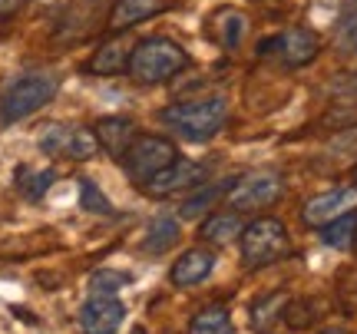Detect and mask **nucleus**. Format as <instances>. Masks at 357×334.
I'll return each mask as SVG.
<instances>
[{
    "label": "nucleus",
    "mask_w": 357,
    "mask_h": 334,
    "mask_svg": "<svg viewBox=\"0 0 357 334\" xmlns=\"http://www.w3.org/2000/svg\"><path fill=\"white\" fill-rule=\"evenodd\" d=\"M162 123L189 142H205L218 136L229 123V103L222 96H202V100H182L162 109Z\"/></svg>",
    "instance_id": "1"
},
{
    "label": "nucleus",
    "mask_w": 357,
    "mask_h": 334,
    "mask_svg": "<svg viewBox=\"0 0 357 334\" xmlns=\"http://www.w3.org/2000/svg\"><path fill=\"white\" fill-rule=\"evenodd\" d=\"M185 66H189V53L182 50L176 40L149 37L132 47L126 73L142 86H159V83H169L172 77H178Z\"/></svg>",
    "instance_id": "2"
},
{
    "label": "nucleus",
    "mask_w": 357,
    "mask_h": 334,
    "mask_svg": "<svg viewBox=\"0 0 357 334\" xmlns=\"http://www.w3.org/2000/svg\"><path fill=\"white\" fill-rule=\"evenodd\" d=\"M242 258L248 268H265V265H275L291 252V238H288V229L284 222L271 219V215H261V219L248 222L242 229Z\"/></svg>",
    "instance_id": "3"
},
{
    "label": "nucleus",
    "mask_w": 357,
    "mask_h": 334,
    "mask_svg": "<svg viewBox=\"0 0 357 334\" xmlns=\"http://www.w3.org/2000/svg\"><path fill=\"white\" fill-rule=\"evenodd\" d=\"M56 77L53 73H26V77H17L3 90V100H0V116L3 123H17V119H26L37 109L50 103L56 96Z\"/></svg>",
    "instance_id": "4"
},
{
    "label": "nucleus",
    "mask_w": 357,
    "mask_h": 334,
    "mask_svg": "<svg viewBox=\"0 0 357 334\" xmlns=\"http://www.w3.org/2000/svg\"><path fill=\"white\" fill-rule=\"evenodd\" d=\"M178 159L176 146L166 139V136H136L132 146L123 155V166L136 182H149L155 172H162L166 166H172Z\"/></svg>",
    "instance_id": "5"
},
{
    "label": "nucleus",
    "mask_w": 357,
    "mask_h": 334,
    "mask_svg": "<svg viewBox=\"0 0 357 334\" xmlns=\"http://www.w3.org/2000/svg\"><path fill=\"white\" fill-rule=\"evenodd\" d=\"M37 142L47 155H63V159H77V162H86L100 153V139L93 129L66 126V123H47Z\"/></svg>",
    "instance_id": "6"
},
{
    "label": "nucleus",
    "mask_w": 357,
    "mask_h": 334,
    "mask_svg": "<svg viewBox=\"0 0 357 334\" xmlns=\"http://www.w3.org/2000/svg\"><path fill=\"white\" fill-rule=\"evenodd\" d=\"M284 192V179L278 172H252L245 179L231 182L225 206H231L235 212H258L265 206H275Z\"/></svg>",
    "instance_id": "7"
},
{
    "label": "nucleus",
    "mask_w": 357,
    "mask_h": 334,
    "mask_svg": "<svg viewBox=\"0 0 357 334\" xmlns=\"http://www.w3.org/2000/svg\"><path fill=\"white\" fill-rule=\"evenodd\" d=\"M205 182V166L202 162H192V159H176L172 166H166L162 172H155L149 182H142V189L155 199H169V195L189 192L199 189Z\"/></svg>",
    "instance_id": "8"
},
{
    "label": "nucleus",
    "mask_w": 357,
    "mask_h": 334,
    "mask_svg": "<svg viewBox=\"0 0 357 334\" xmlns=\"http://www.w3.org/2000/svg\"><path fill=\"white\" fill-rule=\"evenodd\" d=\"M271 50H278L281 63L291 66V70H298V66H307L314 56H318L321 50V40L318 33H311V30H305V26H291V30H284L281 37H271L261 43V56Z\"/></svg>",
    "instance_id": "9"
},
{
    "label": "nucleus",
    "mask_w": 357,
    "mask_h": 334,
    "mask_svg": "<svg viewBox=\"0 0 357 334\" xmlns=\"http://www.w3.org/2000/svg\"><path fill=\"white\" fill-rule=\"evenodd\" d=\"M354 206H357V185H351V189H331V192L307 199L305 208H301V219L311 229H324L328 222L354 212Z\"/></svg>",
    "instance_id": "10"
},
{
    "label": "nucleus",
    "mask_w": 357,
    "mask_h": 334,
    "mask_svg": "<svg viewBox=\"0 0 357 334\" xmlns=\"http://www.w3.org/2000/svg\"><path fill=\"white\" fill-rule=\"evenodd\" d=\"M123 301L116 295H89V301L79 311V321L86 334H116L123 324Z\"/></svg>",
    "instance_id": "11"
},
{
    "label": "nucleus",
    "mask_w": 357,
    "mask_h": 334,
    "mask_svg": "<svg viewBox=\"0 0 357 334\" xmlns=\"http://www.w3.org/2000/svg\"><path fill=\"white\" fill-rule=\"evenodd\" d=\"M169 7H172V0H116L113 10H109V30L123 33V30L142 24V20H153L159 13H166Z\"/></svg>",
    "instance_id": "12"
},
{
    "label": "nucleus",
    "mask_w": 357,
    "mask_h": 334,
    "mask_svg": "<svg viewBox=\"0 0 357 334\" xmlns=\"http://www.w3.org/2000/svg\"><path fill=\"white\" fill-rule=\"evenodd\" d=\"M132 47H136V43H129V40H123V37L106 40L100 50L89 56L86 70L93 73V77H119V73H126V70H129Z\"/></svg>",
    "instance_id": "13"
},
{
    "label": "nucleus",
    "mask_w": 357,
    "mask_h": 334,
    "mask_svg": "<svg viewBox=\"0 0 357 334\" xmlns=\"http://www.w3.org/2000/svg\"><path fill=\"white\" fill-rule=\"evenodd\" d=\"M93 132L100 139V149H106L113 159H123L126 149L132 146V139H136V126L129 123L126 116H106V119H100L93 126Z\"/></svg>",
    "instance_id": "14"
},
{
    "label": "nucleus",
    "mask_w": 357,
    "mask_h": 334,
    "mask_svg": "<svg viewBox=\"0 0 357 334\" xmlns=\"http://www.w3.org/2000/svg\"><path fill=\"white\" fill-rule=\"evenodd\" d=\"M215 268V255L208 252V248H189L185 255L178 258L176 265H172V284L176 288H192V284L205 282L208 275Z\"/></svg>",
    "instance_id": "15"
},
{
    "label": "nucleus",
    "mask_w": 357,
    "mask_h": 334,
    "mask_svg": "<svg viewBox=\"0 0 357 334\" xmlns=\"http://www.w3.org/2000/svg\"><path fill=\"white\" fill-rule=\"evenodd\" d=\"M242 212H215V215H208L202 225V235L205 242H212V245H229L235 242V238H242Z\"/></svg>",
    "instance_id": "16"
},
{
    "label": "nucleus",
    "mask_w": 357,
    "mask_h": 334,
    "mask_svg": "<svg viewBox=\"0 0 357 334\" xmlns=\"http://www.w3.org/2000/svg\"><path fill=\"white\" fill-rule=\"evenodd\" d=\"M229 189H231V179L229 182H212V185H199V192L189 195V199L182 202V208H178L182 219H199V215H205L222 195H229Z\"/></svg>",
    "instance_id": "17"
},
{
    "label": "nucleus",
    "mask_w": 357,
    "mask_h": 334,
    "mask_svg": "<svg viewBox=\"0 0 357 334\" xmlns=\"http://www.w3.org/2000/svg\"><path fill=\"white\" fill-rule=\"evenodd\" d=\"M176 242H178V222L172 219V215H155L142 248L153 252V255H162V252H169Z\"/></svg>",
    "instance_id": "18"
},
{
    "label": "nucleus",
    "mask_w": 357,
    "mask_h": 334,
    "mask_svg": "<svg viewBox=\"0 0 357 334\" xmlns=\"http://www.w3.org/2000/svg\"><path fill=\"white\" fill-rule=\"evenodd\" d=\"M189 334H235V328H231L229 311L222 305H208V308H202L192 318Z\"/></svg>",
    "instance_id": "19"
},
{
    "label": "nucleus",
    "mask_w": 357,
    "mask_h": 334,
    "mask_svg": "<svg viewBox=\"0 0 357 334\" xmlns=\"http://www.w3.org/2000/svg\"><path fill=\"white\" fill-rule=\"evenodd\" d=\"M245 17L242 13H235V10H222L212 20V33H215V40L225 47V50H235L238 43H242V37H245Z\"/></svg>",
    "instance_id": "20"
},
{
    "label": "nucleus",
    "mask_w": 357,
    "mask_h": 334,
    "mask_svg": "<svg viewBox=\"0 0 357 334\" xmlns=\"http://www.w3.org/2000/svg\"><path fill=\"white\" fill-rule=\"evenodd\" d=\"M53 179H56V176H53L50 169H26V166L17 169V189H20L26 199H40V195L53 185Z\"/></svg>",
    "instance_id": "21"
},
{
    "label": "nucleus",
    "mask_w": 357,
    "mask_h": 334,
    "mask_svg": "<svg viewBox=\"0 0 357 334\" xmlns=\"http://www.w3.org/2000/svg\"><path fill=\"white\" fill-rule=\"evenodd\" d=\"M354 231H357V215L347 212L341 219L328 222V225L321 229V238L331 245V248H347V245H354Z\"/></svg>",
    "instance_id": "22"
},
{
    "label": "nucleus",
    "mask_w": 357,
    "mask_h": 334,
    "mask_svg": "<svg viewBox=\"0 0 357 334\" xmlns=\"http://www.w3.org/2000/svg\"><path fill=\"white\" fill-rule=\"evenodd\" d=\"M337 47L344 53H357V0H351L344 10H341V20H337Z\"/></svg>",
    "instance_id": "23"
},
{
    "label": "nucleus",
    "mask_w": 357,
    "mask_h": 334,
    "mask_svg": "<svg viewBox=\"0 0 357 334\" xmlns=\"http://www.w3.org/2000/svg\"><path fill=\"white\" fill-rule=\"evenodd\" d=\"M129 284V275L116 268H100L93 278H89V295H119Z\"/></svg>",
    "instance_id": "24"
},
{
    "label": "nucleus",
    "mask_w": 357,
    "mask_h": 334,
    "mask_svg": "<svg viewBox=\"0 0 357 334\" xmlns=\"http://www.w3.org/2000/svg\"><path fill=\"white\" fill-rule=\"evenodd\" d=\"M284 305H288V298L281 295V291L261 298V301L255 305V311H252V321H255V328H268V324L278 318V311H275V308H284Z\"/></svg>",
    "instance_id": "25"
},
{
    "label": "nucleus",
    "mask_w": 357,
    "mask_h": 334,
    "mask_svg": "<svg viewBox=\"0 0 357 334\" xmlns=\"http://www.w3.org/2000/svg\"><path fill=\"white\" fill-rule=\"evenodd\" d=\"M79 195H83V208L86 212H100V215H113V206H109V199L93 185L89 179L79 182Z\"/></svg>",
    "instance_id": "26"
},
{
    "label": "nucleus",
    "mask_w": 357,
    "mask_h": 334,
    "mask_svg": "<svg viewBox=\"0 0 357 334\" xmlns=\"http://www.w3.org/2000/svg\"><path fill=\"white\" fill-rule=\"evenodd\" d=\"M24 3H26V0H0V20H10V17L20 10Z\"/></svg>",
    "instance_id": "27"
},
{
    "label": "nucleus",
    "mask_w": 357,
    "mask_h": 334,
    "mask_svg": "<svg viewBox=\"0 0 357 334\" xmlns=\"http://www.w3.org/2000/svg\"><path fill=\"white\" fill-rule=\"evenodd\" d=\"M321 334H347L344 328H328V331H321Z\"/></svg>",
    "instance_id": "28"
},
{
    "label": "nucleus",
    "mask_w": 357,
    "mask_h": 334,
    "mask_svg": "<svg viewBox=\"0 0 357 334\" xmlns=\"http://www.w3.org/2000/svg\"><path fill=\"white\" fill-rule=\"evenodd\" d=\"M132 334H146V331H142V328H136V331H132Z\"/></svg>",
    "instance_id": "29"
},
{
    "label": "nucleus",
    "mask_w": 357,
    "mask_h": 334,
    "mask_svg": "<svg viewBox=\"0 0 357 334\" xmlns=\"http://www.w3.org/2000/svg\"><path fill=\"white\" fill-rule=\"evenodd\" d=\"M354 252H357V231H354Z\"/></svg>",
    "instance_id": "30"
},
{
    "label": "nucleus",
    "mask_w": 357,
    "mask_h": 334,
    "mask_svg": "<svg viewBox=\"0 0 357 334\" xmlns=\"http://www.w3.org/2000/svg\"><path fill=\"white\" fill-rule=\"evenodd\" d=\"M354 185H357V166H354Z\"/></svg>",
    "instance_id": "31"
}]
</instances>
